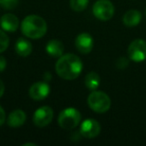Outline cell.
Masks as SVG:
<instances>
[{
    "instance_id": "6da1fadb",
    "label": "cell",
    "mask_w": 146,
    "mask_h": 146,
    "mask_svg": "<svg viewBox=\"0 0 146 146\" xmlns=\"http://www.w3.org/2000/svg\"><path fill=\"white\" fill-rule=\"evenodd\" d=\"M83 64L77 55L68 53L64 54L58 58L55 65V71L59 77L65 80L76 79L80 75Z\"/></svg>"
},
{
    "instance_id": "7a4b0ae2",
    "label": "cell",
    "mask_w": 146,
    "mask_h": 146,
    "mask_svg": "<svg viewBox=\"0 0 146 146\" xmlns=\"http://www.w3.org/2000/svg\"><path fill=\"white\" fill-rule=\"evenodd\" d=\"M21 32L30 39H39L47 32V23L41 16L28 15L21 22Z\"/></svg>"
},
{
    "instance_id": "3957f363",
    "label": "cell",
    "mask_w": 146,
    "mask_h": 146,
    "mask_svg": "<svg viewBox=\"0 0 146 146\" xmlns=\"http://www.w3.org/2000/svg\"><path fill=\"white\" fill-rule=\"evenodd\" d=\"M87 103L90 109L96 113H105L110 109L111 99L105 92L94 90L88 96Z\"/></svg>"
},
{
    "instance_id": "277c9868",
    "label": "cell",
    "mask_w": 146,
    "mask_h": 146,
    "mask_svg": "<svg viewBox=\"0 0 146 146\" xmlns=\"http://www.w3.org/2000/svg\"><path fill=\"white\" fill-rule=\"evenodd\" d=\"M81 121V114L79 110L73 107L65 108L58 115V124L65 130H72L79 125Z\"/></svg>"
},
{
    "instance_id": "5b68a950",
    "label": "cell",
    "mask_w": 146,
    "mask_h": 146,
    "mask_svg": "<svg viewBox=\"0 0 146 146\" xmlns=\"http://www.w3.org/2000/svg\"><path fill=\"white\" fill-rule=\"evenodd\" d=\"M114 5L109 0H98L93 4L92 12L93 15L101 21H108L114 15Z\"/></svg>"
},
{
    "instance_id": "8992f818",
    "label": "cell",
    "mask_w": 146,
    "mask_h": 146,
    "mask_svg": "<svg viewBox=\"0 0 146 146\" xmlns=\"http://www.w3.org/2000/svg\"><path fill=\"white\" fill-rule=\"evenodd\" d=\"M128 58L134 62H142L146 59V41L135 39L129 44L127 49Z\"/></svg>"
},
{
    "instance_id": "52a82bcc",
    "label": "cell",
    "mask_w": 146,
    "mask_h": 146,
    "mask_svg": "<svg viewBox=\"0 0 146 146\" xmlns=\"http://www.w3.org/2000/svg\"><path fill=\"white\" fill-rule=\"evenodd\" d=\"M53 119V109L49 106H42L36 109L33 114V123L37 127H45Z\"/></svg>"
},
{
    "instance_id": "ba28073f",
    "label": "cell",
    "mask_w": 146,
    "mask_h": 146,
    "mask_svg": "<svg viewBox=\"0 0 146 146\" xmlns=\"http://www.w3.org/2000/svg\"><path fill=\"white\" fill-rule=\"evenodd\" d=\"M100 130H101V126H100L99 122L95 119L89 118V119H86L83 122H81L79 132L84 138L92 139L99 135Z\"/></svg>"
},
{
    "instance_id": "9c48e42d",
    "label": "cell",
    "mask_w": 146,
    "mask_h": 146,
    "mask_svg": "<svg viewBox=\"0 0 146 146\" xmlns=\"http://www.w3.org/2000/svg\"><path fill=\"white\" fill-rule=\"evenodd\" d=\"M49 92H50V86L47 81L35 82L29 88V96L35 101L44 100L49 95Z\"/></svg>"
},
{
    "instance_id": "30bf717a",
    "label": "cell",
    "mask_w": 146,
    "mask_h": 146,
    "mask_svg": "<svg viewBox=\"0 0 146 146\" xmlns=\"http://www.w3.org/2000/svg\"><path fill=\"white\" fill-rule=\"evenodd\" d=\"M94 46L93 37L87 32H82L77 35L75 39V47L82 54H88L91 52Z\"/></svg>"
},
{
    "instance_id": "8fae6325",
    "label": "cell",
    "mask_w": 146,
    "mask_h": 146,
    "mask_svg": "<svg viewBox=\"0 0 146 146\" xmlns=\"http://www.w3.org/2000/svg\"><path fill=\"white\" fill-rule=\"evenodd\" d=\"M0 26L6 32H14L19 26V20L16 15L12 13H6L0 18Z\"/></svg>"
},
{
    "instance_id": "7c38bea8",
    "label": "cell",
    "mask_w": 146,
    "mask_h": 146,
    "mask_svg": "<svg viewBox=\"0 0 146 146\" xmlns=\"http://www.w3.org/2000/svg\"><path fill=\"white\" fill-rule=\"evenodd\" d=\"M45 50L50 57L59 58L60 56H62L63 52H64V45L60 40L52 39V40H49L47 42L46 46H45Z\"/></svg>"
},
{
    "instance_id": "4fadbf2b",
    "label": "cell",
    "mask_w": 146,
    "mask_h": 146,
    "mask_svg": "<svg viewBox=\"0 0 146 146\" xmlns=\"http://www.w3.org/2000/svg\"><path fill=\"white\" fill-rule=\"evenodd\" d=\"M25 121H26V114L23 110L20 109L13 110L7 117V124L13 128L20 127L25 123Z\"/></svg>"
},
{
    "instance_id": "5bb4252c",
    "label": "cell",
    "mask_w": 146,
    "mask_h": 146,
    "mask_svg": "<svg viewBox=\"0 0 146 146\" xmlns=\"http://www.w3.org/2000/svg\"><path fill=\"white\" fill-rule=\"evenodd\" d=\"M142 18L141 13L136 9H131L128 10L125 14L123 15V21L124 25L127 27H135L140 23Z\"/></svg>"
},
{
    "instance_id": "9a60e30c",
    "label": "cell",
    "mask_w": 146,
    "mask_h": 146,
    "mask_svg": "<svg viewBox=\"0 0 146 146\" xmlns=\"http://www.w3.org/2000/svg\"><path fill=\"white\" fill-rule=\"evenodd\" d=\"M33 46L31 42L27 39L18 38L15 43V52L21 57H27L32 52Z\"/></svg>"
},
{
    "instance_id": "2e32d148",
    "label": "cell",
    "mask_w": 146,
    "mask_h": 146,
    "mask_svg": "<svg viewBox=\"0 0 146 146\" xmlns=\"http://www.w3.org/2000/svg\"><path fill=\"white\" fill-rule=\"evenodd\" d=\"M100 85V77L98 75V73L91 71L85 76V86L90 90V91H94L97 90V88Z\"/></svg>"
},
{
    "instance_id": "e0dca14e",
    "label": "cell",
    "mask_w": 146,
    "mask_h": 146,
    "mask_svg": "<svg viewBox=\"0 0 146 146\" xmlns=\"http://www.w3.org/2000/svg\"><path fill=\"white\" fill-rule=\"evenodd\" d=\"M89 0H70V7L75 12L84 11L88 6Z\"/></svg>"
},
{
    "instance_id": "ac0fdd59",
    "label": "cell",
    "mask_w": 146,
    "mask_h": 146,
    "mask_svg": "<svg viewBox=\"0 0 146 146\" xmlns=\"http://www.w3.org/2000/svg\"><path fill=\"white\" fill-rule=\"evenodd\" d=\"M9 46V37L3 29H0V53L4 52Z\"/></svg>"
},
{
    "instance_id": "d6986e66",
    "label": "cell",
    "mask_w": 146,
    "mask_h": 146,
    "mask_svg": "<svg viewBox=\"0 0 146 146\" xmlns=\"http://www.w3.org/2000/svg\"><path fill=\"white\" fill-rule=\"evenodd\" d=\"M19 0H0V6L7 10L15 8L18 4Z\"/></svg>"
},
{
    "instance_id": "ffe728a7",
    "label": "cell",
    "mask_w": 146,
    "mask_h": 146,
    "mask_svg": "<svg viewBox=\"0 0 146 146\" xmlns=\"http://www.w3.org/2000/svg\"><path fill=\"white\" fill-rule=\"evenodd\" d=\"M128 64H129V61H128V59L125 58V57H120L117 60V62H116V66L120 69L126 68V67L128 66Z\"/></svg>"
},
{
    "instance_id": "44dd1931",
    "label": "cell",
    "mask_w": 146,
    "mask_h": 146,
    "mask_svg": "<svg viewBox=\"0 0 146 146\" xmlns=\"http://www.w3.org/2000/svg\"><path fill=\"white\" fill-rule=\"evenodd\" d=\"M5 121H6V113H5L4 109L0 105V126L4 124Z\"/></svg>"
},
{
    "instance_id": "7402d4cb",
    "label": "cell",
    "mask_w": 146,
    "mask_h": 146,
    "mask_svg": "<svg viewBox=\"0 0 146 146\" xmlns=\"http://www.w3.org/2000/svg\"><path fill=\"white\" fill-rule=\"evenodd\" d=\"M6 65H7V61L5 59V57L0 55V72H2L3 70H5Z\"/></svg>"
},
{
    "instance_id": "603a6c76",
    "label": "cell",
    "mask_w": 146,
    "mask_h": 146,
    "mask_svg": "<svg viewBox=\"0 0 146 146\" xmlns=\"http://www.w3.org/2000/svg\"><path fill=\"white\" fill-rule=\"evenodd\" d=\"M4 90H5V86H4V83L1 79H0V98L2 97L3 94H4Z\"/></svg>"
},
{
    "instance_id": "cb8c5ba5",
    "label": "cell",
    "mask_w": 146,
    "mask_h": 146,
    "mask_svg": "<svg viewBox=\"0 0 146 146\" xmlns=\"http://www.w3.org/2000/svg\"><path fill=\"white\" fill-rule=\"evenodd\" d=\"M36 146V143H32V142H28V143H24L23 146Z\"/></svg>"
},
{
    "instance_id": "d4e9b609",
    "label": "cell",
    "mask_w": 146,
    "mask_h": 146,
    "mask_svg": "<svg viewBox=\"0 0 146 146\" xmlns=\"http://www.w3.org/2000/svg\"><path fill=\"white\" fill-rule=\"evenodd\" d=\"M145 13H146V11H145Z\"/></svg>"
}]
</instances>
